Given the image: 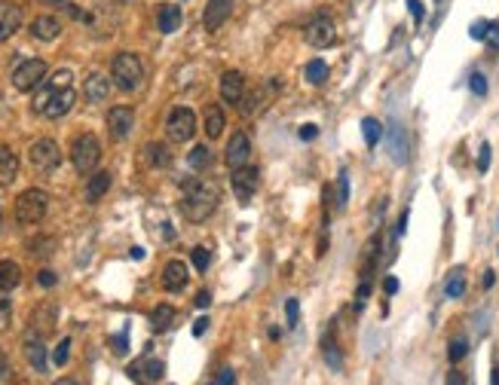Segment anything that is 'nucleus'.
Masks as SVG:
<instances>
[{
  "label": "nucleus",
  "mask_w": 499,
  "mask_h": 385,
  "mask_svg": "<svg viewBox=\"0 0 499 385\" xmlns=\"http://www.w3.org/2000/svg\"><path fill=\"white\" fill-rule=\"evenodd\" d=\"M218 187L215 181H203V177H190L184 181V202H181V211L187 220L194 224H203L211 211L218 208Z\"/></svg>",
  "instance_id": "f257e3e1"
},
{
  "label": "nucleus",
  "mask_w": 499,
  "mask_h": 385,
  "mask_svg": "<svg viewBox=\"0 0 499 385\" xmlns=\"http://www.w3.org/2000/svg\"><path fill=\"white\" fill-rule=\"evenodd\" d=\"M77 101V92L70 89H53V86H44V92H40L37 98H34V110L37 113H44V117L49 119H59V117H65V113L74 107Z\"/></svg>",
  "instance_id": "f03ea898"
},
{
  "label": "nucleus",
  "mask_w": 499,
  "mask_h": 385,
  "mask_svg": "<svg viewBox=\"0 0 499 385\" xmlns=\"http://www.w3.org/2000/svg\"><path fill=\"white\" fill-rule=\"evenodd\" d=\"M111 74H113V83H117L120 89L135 92L141 83H144V64H141V59L135 52H120L117 59H113Z\"/></svg>",
  "instance_id": "7ed1b4c3"
},
{
  "label": "nucleus",
  "mask_w": 499,
  "mask_h": 385,
  "mask_svg": "<svg viewBox=\"0 0 499 385\" xmlns=\"http://www.w3.org/2000/svg\"><path fill=\"white\" fill-rule=\"evenodd\" d=\"M98 159H102V144H98L95 135H77L74 144H70V162H74V168L80 171V175H92L98 166Z\"/></svg>",
  "instance_id": "20e7f679"
},
{
  "label": "nucleus",
  "mask_w": 499,
  "mask_h": 385,
  "mask_svg": "<svg viewBox=\"0 0 499 385\" xmlns=\"http://www.w3.org/2000/svg\"><path fill=\"white\" fill-rule=\"evenodd\" d=\"M49 208V196L44 190H25L16 199V220L19 224H40L46 217Z\"/></svg>",
  "instance_id": "39448f33"
},
{
  "label": "nucleus",
  "mask_w": 499,
  "mask_h": 385,
  "mask_svg": "<svg viewBox=\"0 0 499 385\" xmlns=\"http://www.w3.org/2000/svg\"><path fill=\"white\" fill-rule=\"evenodd\" d=\"M166 132L175 144H187L196 135V113L190 107H172V113L166 119Z\"/></svg>",
  "instance_id": "423d86ee"
},
{
  "label": "nucleus",
  "mask_w": 499,
  "mask_h": 385,
  "mask_svg": "<svg viewBox=\"0 0 499 385\" xmlns=\"http://www.w3.org/2000/svg\"><path fill=\"white\" fill-rule=\"evenodd\" d=\"M28 159H31V166L37 171H55L62 166V147L53 138H40L28 150Z\"/></svg>",
  "instance_id": "0eeeda50"
},
{
  "label": "nucleus",
  "mask_w": 499,
  "mask_h": 385,
  "mask_svg": "<svg viewBox=\"0 0 499 385\" xmlns=\"http://www.w3.org/2000/svg\"><path fill=\"white\" fill-rule=\"evenodd\" d=\"M44 80H46V61L44 59H28V61H22L16 70H12V86H16L19 92L37 89Z\"/></svg>",
  "instance_id": "6e6552de"
},
{
  "label": "nucleus",
  "mask_w": 499,
  "mask_h": 385,
  "mask_svg": "<svg viewBox=\"0 0 499 385\" xmlns=\"http://www.w3.org/2000/svg\"><path fill=\"white\" fill-rule=\"evenodd\" d=\"M233 192H236L239 202H248V199L258 192V184H261V171L252 168V166H242V168H233Z\"/></svg>",
  "instance_id": "1a4fd4ad"
},
{
  "label": "nucleus",
  "mask_w": 499,
  "mask_h": 385,
  "mask_svg": "<svg viewBox=\"0 0 499 385\" xmlns=\"http://www.w3.org/2000/svg\"><path fill=\"white\" fill-rule=\"evenodd\" d=\"M306 40H310V46L316 49H325L331 46L334 40H337V28H334V19L331 16H316L306 25Z\"/></svg>",
  "instance_id": "9d476101"
},
{
  "label": "nucleus",
  "mask_w": 499,
  "mask_h": 385,
  "mask_svg": "<svg viewBox=\"0 0 499 385\" xmlns=\"http://www.w3.org/2000/svg\"><path fill=\"white\" fill-rule=\"evenodd\" d=\"M386 147H389L392 162H398V166H404V162H408L411 144H408V132H404L402 123H389V128H386Z\"/></svg>",
  "instance_id": "9b49d317"
},
{
  "label": "nucleus",
  "mask_w": 499,
  "mask_h": 385,
  "mask_svg": "<svg viewBox=\"0 0 499 385\" xmlns=\"http://www.w3.org/2000/svg\"><path fill=\"white\" fill-rule=\"evenodd\" d=\"M248 153H252V141H248L245 132H236L230 141H227V153H224V162L230 168H242L248 162Z\"/></svg>",
  "instance_id": "f8f14e48"
},
{
  "label": "nucleus",
  "mask_w": 499,
  "mask_h": 385,
  "mask_svg": "<svg viewBox=\"0 0 499 385\" xmlns=\"http://www.w3.org/2000/svg\"><path fill=\"white\" fill-rule=\"evenodd\" d=\"M19 28H22V6L10 3V0H0V43L10 40Z\"/></svg>",
  "instance_id": "ddd939ff"
},
{
  "label": "nucleus",
  "mask_w": 499,
  "mask_h": 385,
  "mask_svg": "<svg viewBox=\"0 0 499 385\" xmlns=\"http://www.w3.org/2000/svg\"><path fill=\"white\" fill-rule=\"evenodd\" d=\"M132 126H135V113L129 110V107H111V113H108V128H111L113 138H117V141L129 138V135H132Z\"/></svg>",
  "instance_id": "4468645a"
},
{
  "label": "nucleus",
  "mask_w": 499,
  "mask_h": 385,
  "mask_svg": "<svg viewBox=\"0 0 499 385\" xmlns=\"http://www.w3.org/2000/svg\"><path fill=\"white\" fill-rule=\"evenodd\" d=\"M230 12H233V0H209V6H205V12H203L205 31H218V28L230 19Z\"/></svg>",
  "instance_id": "2eb2a0df"
},
{
  "label": "nucleus",
  "mask_w": 499,
  "mask_h": 385,
  "mask_svg": "<svg viewBox=\"0 0 499 385\" xmlns=\"http://www.w3.org/2000/svg\"><path fill=\"white\" fill-rule=\"evenodd\" d=\"M25 358L34 367V373H46V346L40 333H28L25 337Z\"/></svg>",
  "instance_id": "dca6fc26"
},
{
  "label": "nucleus",
  "mask_w": 499,
  "mask_h": 385,
  "mask_svg": "<svg viewBox=\"0 0 499 385\" xmlns=\"http://www.w3.org/2000/svg\"><path fill=\"white\" fill-rule=\"evenodd\" d=\"M242 95H245V77H242L239 70H227V74L220 77V98L230 104H239Z\"/></svg>",
  "instance_id": "f3484780"
},
{
  "label": "nucleus",
  "mask_w": 499,
  "mask_h": 385,
  "mask_svg": "<svg viewBox=\"0 0 499 385\" xmlns=\"http://www.w3.org/2000/svg\"><path fill=\"white\" fill-rule=\"evenodd\" d=\"M187 263H181V260H172V263H166V269H162V288L166 290H184L187 288Z\"/></svg>",
  "instance_id": "a211bd4d"
},
{
  "label": "nucleus",
  "mask_w": 499,
  "mask_h": 385,
  "mask_svg": "<svg viewBox=\"0 0 499 385\" xmlns=\"http://www.w3.org/2000/svg\"><path fill=\"white\" fill-rule=\"evenodd\" d=\"M83 95H86V101H89V104L108 101V95H111V80H108L104 74H89V77H86V83H83Z\"/></svg>",
  "instance_id": "6ab92c4d"
},
{
  "label": "nucleus",
  "mask_w": 499,
  "mask_h": 385,
  "mask_svg": "<svg viewBox=\"0 0 499 385\" xmlns=\"http://www.w3.org/2000/svg\"><path fill=\"white\" fill-rule=\"evenodd\" d=\"M31 34H34V40L53 43V40L62 34V21L55 19V16H37V19L31 21Z\"/></svg>",
  "instance_id": "aec40b11"
},
{
  "label": "nucleus",
  "mask_w": 499,
  "mask_h": 385,
  "mask_svg": "<svg viewBox=\"0 0 499 385\" xmlns=\"http://www.w3.org/2000/svg\"><path fill=\"white\" fill-rule=\"evenodd\" d=\"M181 21H184V16H181V6H178V3H162L160 6L156 25H160L162 34H175L178 28H181Z\"/></svg>",
  "instance_id": "412c9836"
},
{
  "label": "nucleus",
  "mask_w": 499,
  "mask_h": 385,
  "mask_svg": "<svg viewBox=\"0 0 499 385\" xmlns=\"http://www.w3.org/2000/svg\"><path fill=\"white\" fill-rule=\"evenodd\" d=\"M19 175V156L10 147L0 144V187H10Z\"/></svg>",
  "instance_id": "4be33fe9"
},
{
  "label": "nucleus",
  "mask_w": 499,
  "mask_h": 385,
  "mask_svg": "<svg viewBox=\"0 0 499 385\" xmlns=\"http://www.w3.org/2000/svg\"><path fill=\"white\" fill-rule=\"evenodd\" d=\"M55 318H59L55 306H49V303L40 306V309H34V315H31V330L40 333V337H46V333L55 327Z\"/></svg>",
  "instance_id": "5701e85b"
},
{
  "label": "nucleus",
  "mask_w": 499,
  "mask_h": 385,
  "mask_svg": "<svg viewBox=\"0 0 499 385\" xmlns=\"http://www.w3.org/2000/svg\"><path fill=\"white\" fill-rule=\"evenodd\" d=\"M108 190H111V171H92L86 184V202L95 205Z\"/></svg>",
  "instance_id": "b1692460"
},
{
  "label": "nucleus",
  "mask_w": 499,
  "mask_h": 385,
  "mask_svg": "<svg viewBox=\"0 0 499 385\" xmlns=\"http://www.w3.org/2000/svg\"><path fill=\"white\" fill-rule=\"evenodd\" d=\"M22 282V266L16 260H0V290H12Z\"/></svg>",
  "instance_id": "393cba45"
},
{
  "label": "nucleus",
  "mask_w": 499,
  "mask_h": 385,
  "mask_svg": "<svg viewBox=\"0 0 499 385\" xmlns=\"http://www.w3.org/2000/svg\"><path fill=\"white\" fill-rule=\"evenodd\" d=\"M175 318H178V312H175V306H169V303H160V306H156V309L151 312L153 330H169V327L175 324Z\"/></svg>",
  "instance_id": "a878e982"
},
{
  "label": "nucleus",
  "mask_w": 499,
  "mask_h": 385,
  "mask_svg": "<svg viewBox=\"0 0 499 385\" xmlns=\"http://www.w3.org/2000/svg\"><path fill=\"white\" fill-rule=\"evenodd\" d=\"M205 135H209L211 141L220 138V132H224V110H220L218 104H211V107H205Z\"/></svg>",
  "instance_id": "bb28decb"
},
{
  "label": "nucleus",
  "mask_w": 499,
  "mask_h": 385,
  "mask_svg": "<svg viewBox=\"0 0 499 385\" xmlns=\"http://www.w3.org/2000/svg\"><path fill=\"white\" fill-rule=\"evenodd\" d=\"M187 162H190V168L194 171H209L211 166H215V153H211L205 144H196L194 150H190Z\"/></svg>",
  "instance_id": "cd10ccee"
},
{
  "label": "nucleus",
  "mask_w": 499,
  "mask_h": 385,
  "mask_svg": "<svg viewBox=\"0 0 499 385\" xmlns=\"http://www.w3.org/2000/svg\"><path fill=\"white\" fill-rule=\"evenodd\" d=\"M462 294H466V269L456 266L453 273L447 275V282H444V297L447 299H460Z\"/></svg>",
  "instance_id": "c85d7f7f"
},
{
  "label": "nucleus",
  "mask_w": 499,
  "mask_h": 385,
  "mask_svg": "<svg viewBox=\"0 0 499 385\" xmlns=\"http://www.w3.org/2000/svg\"><path fill=\"white\" fill-rule=\"evenodd\" d=\"M328 74H331V70H328V64L322 59H312L310 64H306V70H303V80L310 86H322L328 80Z\"/></svg>",
  "instance_id": "c756f323"
},
{
  "label": "nucleus",
  "mask_w": 499,
  "mask_h": 385,
  "mask_svg": "<svg viewBox=\"0 0 499 385\" xmlns=\"http://www.w3.org/2000/svg\"><path fill=\"white\" fill-rule=\"evenodd\" d=\"M322 355H325L328 367H331L334 373H340V370H343V355H340L337 342H331V337H325V339H322Z\"/></svg>",
  "instance_id": "7c9ffc66"
},
{
  "label": "nucleus",
  "mask_w": 499,
  "mask_h": 385,
  "mask_svg": "<svg viewBox=\"0 0 499 385\" xmlns=\"http://www.w3.org/2000/svg\"><path fill=\"white\" fill-rule=\"evenodd\" d=\"M144 159L151 162L153 168H166L169 166V150L162 144H147L144 147Z\"/></svg>",
  "instance_id": "2f4dec72"
},
{
  "label": "nucleus",
  "mask_w": 499,
  "mask_h": 385,
  "mask_svg": "<svg viewBox=\"0 0 499 385\" xmlns=\"http://www.w3.org/2000/svg\"><path fill=\"white\" fill-rule=\"evenodd\" d=\"M361 135H365V144L368 147H377V141H380V135H383V126L377 123L374 117H365V119H361Z\"/></svg>",
  "instance_id": "473e14b6"
},
{
  "label": "nucleus",
  "mask_w": 499,
  "mask_h": 385,
  "mask_svg": "<svg viewBox=\"0 0 499 385\" xmlns=\"http://www.w3.org/2000/svg\"><path fill=\"white\" fill-rule=\"evenodd\" d=\"M141 370H144V382L151 385V382H156L162 373H166V364H162V361H156V358H151V361H144V364H141Z\"/></svg>",
  "instance_id": "72a5a7b5"
},
{
  "label": "nucleus",
  "mask_w": 499,
  "mask_h": 385,
  "mask_svg": "<svg viewBox=\"0 0 499 385\" xmlns=\"http://www.w3.org/2000/svg\"><path fill=\"white\" fill-rule=\"evenodd\" d=\"M261 101H263L261 92H245V95H242V101H239V113H242V117H252V113L261 107Z\"/></svg>",
  "instance_id": "f704fd0d"
},
{
  "label": "nucleus",
  "mask_w": 499,
  "mask_h": 385,
  "mask_svg": "<svg viewBox=\"0 0 499 385\" xmlns=\"http://www.w3.org/2000/svg\"><path fill=\"white\" fill-rule=\"evenodd\" d=\"M466 352H469V339L466 337H456V339H451L447 358H451V364H460L462 358H466Z\"/></svg>",
  "instance_id": "c9c22d12"
},
{
  "label": "nucleus",
  "mask_w": 499,
  "mask_h": 385,
  "mask_svg": "<svg viewBox=\"0 0 499 385\" xmlns=\"http://www.w3.org/2000/svg\"><path fill=\"white\" fill-rule=\"evenodd\" d=\"M285 315H288V330H297V324H301V303H297L294 297L291 299H285Z\"/></svg>",
  "instance_id": "e433bc0d"
},
{
  "label": "nucleus",
  "mask_w": 499,
  "mask_h": 385,
  "mask_svg": "<svg viewBox=\"0 0 499 385\" xmlns=\"http://www.w3.org/2000/svg\"><path fill=\"white\" fill-rule=\"evenodd\" d=\"M490 31H493V21L478 19V21H472V28H469V37H472V40H487Z\"/></svg>",
  "instance_id": "4c0bfd02"
},
{
  "label": "nucleus",
  "mask_w": 499,
  "mask_h": 385,
  "mask_svg": "<svg viewBox=\"0 0 499 385\" xmlns=\"http://www.w3.org/2000/svg\"><path fill=\"white\" fill-rule=\"evenodd\" d=\"M346 205H349V175L346 171H340V177H337V208L346 211Z\"/></svg>",
  "instance_id": "58836bf2"
},
{
  "label": "nucleus",
  "mask_w": 499,
  "mask_h": 385,
  "mask_svg": "<svg viewBox=\"0 0 499 385\" xmlns=\"http://www.w3.org/2000/svg\"><path fill=\"white\" fill-rule=\"evenodd\" d=\"M469 89H472V95L484 98V95H487V77H484L481 70H475V74L469 77Z\"/></svg>",
  "instance_id": "ea45409f"
},
{
  "label": "nucleus",
  "mask_w": 499,
  "mask_h": 385,
  "mask_svg": "<svg viewBox=\"0 0 499 385\" xmlns=\"http://www.w3.org/2000/svg\"><path fill=\"white\" fill-rule=\"evenodd\" d=\"M68 358H70V339L65 337L59 342V346H55V352H53V361H55V367H65L68 364Z\"/></svg>",
  "instance_id": "a19ab883"
},
{
  "label": "nucleus",
  "mask_w": 499,
  "mask_h": 385,
  "mask_svg": "<svg viewBox=\"0 0 499 385\" xmlns=\"http://www.w3.org/2000/svg\"><path fill=\"white\" fill-rule=\"evenodd\" d=\"M10 321H12V303H10V297L0 294V333L10 327Z\"/></svg>",
  "instance_id": "79ce46f5"
},
{
  "label": "nucleus",
  "mask_w": 499,
  "mask_h": 385,
  "mask_svg": "<svg viewBox=\"0 0 499 385\" xmlns=\"http://www.w3.org/2000/svg\"><path fill=\"white\" fill-rule=\"evenodd\" d=\"M194 266H196V273H205L209 269V263H211V254H209V248H194Z\"/></svg>",
  "instance_id": "37998d69"
},
{
  "label": "nucleus",
  "mask_w": 499,
  "mask_h": 385,
  "mask_svg": "<svg viewBox=\"0 0 499 385\" xmlns=\"http://www.w3.org/2000/svg\"><path fill=\"white\" fill-rule=\"evenodd\" d=\"M368 297H370V278H361L359 290H355V312H361V309H365Z\"/></svg>",
  "instance_id": "c03bdc74"
},
{
  "label": "nucleus",
  "mask_w": 499,
  "mask_h": 385,
  "mask_svg": "<svg viewBox=\"0 0 499 385\" xmlns=\"http://www.w3.org/2000/svg\"><path fill=\"white\" fill-rule=\"evenodd\" d=\"M490 159H493V147H490L487 141H484V144H481V153H478V171H481V175H487Z\"/></svg>",
  "instance_id": "a18cd8bd"
},
{
  "label": "nucleus",
  "mask_w": 499,
  "mask_h": 385,
  "mask_svg": "<svg viewBox=\"0 0 499 385\" xmlns=\"http://www.w3.org/2000/svg\"><path fill=\"white\" fill-rule=\"evenodd\" d=\"M46 86H53V89H68L70 86V70H59V74H53L46 80Z\"/></svg>",
  "instance_id": "49530a36"
},
{
  "label": "nucleus",
  "mask_w": 499,
  "mask_h": 385,
  "mask_svg": "<svg viewBox=\"0 0 499 385\" xmlns=\"http://www.w3.org/2000/svg\"><path fill=\"white\" fill-rule=\"evenodd\" d=\"M37 282H40V288H55L59 275H55L53 269H44V273H37Z\"/></svg>",
  "instance_id": "de8ad7c7"
},
{
  "label": "nucleus",
  "mask_w": 499,
  "mask_h": 385,
  "mask_svg": "<svg viewBox=\"0 0 499 385\" xmlns=\"http://www.w3.org/2000/svg\"><path fill=\"white\" fill-rule=\"evenodd\" d=\"M111 348H113L117 355H126V352H129V339H126V333L113 337V339H111Z\"/></svg>",
  "instance_id": "09e8293b"
},
{
  "label": "nucleus",
  "mask_w": 499,
  "mask_h": 385,
  "mask_svg": "<svg viewBox=\"0 0 499 385\" xmlns=\"http://www.w3.org/2000/svg\"><path fill=\"white\" fill-rule=\"evenodd\" d=\"M408 10H411L413 21H423V19H426V6L420 3V0H408Z\"/></svg>",
  "instance_id": "8fccbe9b"
},
{
  "label": "nucleus",
  "mask_w": 499,
  "mask_h": 385,
  "mask_svg": "<svg viewBox=\"0 0 499 385\" xmlns=\"http://www.w3.org/2000/svg\"><path fill=\"white\" fill-rule=\"evenodd\" d=\"M218 385H236V370H233V367H224V370H220Z\"/></svg>",
  "instance_id": "3c124183"
},
{
  "label": "nucleus",
  "mask_w": 499,
  "mask_h": 385,
  "mask_svg": "<svg viewBox=\"0 0 499 385\" xmlns=\"http://www.w3.org/2000/svg\"><path fill=\"white\" fill-rule=\"evenodd\" d=\"M408 220H411V211H402V217H398V226H395V235L402 239L404 233H408Z\"/></svg>",
  "instance_id": "603ef678"
},
{
  "label": "nucleus",
  "mask_w": 499,
  "mask_h": 385,
  "mask_svg": "<svg viewBox=\"0 0 499 385\" xmlns=\"http://www.w3.org/2000/svg\"><path fill=\"white\" fill-rule=\"evenodd\" d=\"M205 330H209V318H205V315H199V318L194 321V337H203Z\"/></svg>",
  "instance_id": "864d4df0"
},
{
  "label": "nucleus",
  "mask_w": 499,
  "mask_h": 385,
  "mask_svg": "<svg viewBox=\"0 0 499 385\" xmlns=\"http://www.w3.org/2000/svg\"><path fill=\"white\" fill-rule=\"evenodd\" d=\"M316 135H319V128L312 126V123H306V126L301 128V138H303V141H312V138H316Z\"/></svg>",
  "instance_id": "5fc2aeb1"
},
{
  "label": "nucleus",
  "mask_w": 499,
  "mask_h": 385,
  "mask_svg": "<svg viewBox=\"0 0 499 385\" xmlns=\"http://www.w3.org/2000/svg\"><path fill=\"white\" fill-rule=\"evenodd\" d=\"M383 288H386V294H398V278H395V275H386Z\"/></svg>",
  "instance_id": "6e6d98bb"
},
{
  "label": "nucleus",
  "mask_w": 499,
  "mask_h": 385,
  "mask_svg": "<svg viewBox=\"0 0 499 385\" xmlns=\"http://www.w3.org/2000/svg\"><path fill=\"white\" fill-rule=\"evenodd\" d=\"M487 43H490V49H493V52H499V25H493V31H490Z\"/></svg>",
  "instance_id": "4d7b16f0"
},
{
  "label": "nucleus",
  "mask_w": 499,
  "mask_h": 385,
  "mask_svg": "<svg viewBox=\"0 0 499 385\" xmlns=\"http://www.w3.org/2000/svg\"><path fill=\"white\" fill-rule=\"evenodd\" d=\"M209 303H211V294H209V290H199V294H196V306H199V309H205Z\"/></svg>",
  "instance_id": "13d9d810"
},
{
  "label": "nucleus",
  "mask_w": 499,
  "mask_h": 385,
  "mask_svg": "<svg viewBox=\"0 0 499 385\" xmlns=\"http://www.w3.org/2000/svg\"><path fill=\"white\" fill-rule=\"evenodd\" d=\"M447 385H466V379H462L460 370H451V376H447Z\"/></svg>",
  "instance_id": "bf43d9fd"
},
{
  "label": "nucleus",
  "mask_w": 499,
  "mask_h": 385,
  "mask_svg": "<svg viewBox=\"0 0 499 385\" xmlns=\"http://www.w3.org/2000/svg\"><path fill=\"white\" fill-rule=\"evenodd\" d=\"M490 385H499V358H493V367H490Z\"/></svg>",
  "instance_id": "052dcab7"
},
{
  "label": "nucleus",
  "mask_w": 499,
  "mask_h": 385,
  "mask_svg": "<svg viewBox=\"0 0 499 385\" xmlns=\"http://www.w3.org/2000/svg\"><path fill=\"white\" fill-rule=\"evenodd\" d=\"M493 284H496V273L487 269V273H484V288H493Z\"/></svg>",
  "instance_id": "680f3d73"
},
{
  "label": "nucleus",
  "mask_w": 499,
  "mask_h": 385,
  "mask_svg": "<svg viewBox=\"0 0 499 385\" xmlns=\"http://www.w3.org/2000/svg\"><path fill=\"white\" fill-rule=\"evenodd\" d=\"M6 373H10V361H6V355L0 352V379H3Z\"/></svg>",
  "instance_id": "e2e57ef3"
},
{
  "label": "nucleus",
  "mask_w": 499,
  "mask_h": 385,
  "mask_svg": "<svg viewBox=\"0 0 499 385\" xmlns=\"http://www.w3.org/2000/svg\"><path fill=\"white\" fill-rule=\"evenodd\" d=\"M53 385H80V382H77V379H70V376H65V379H55Z\"/></svg>",
  "instance_id": "0e129e2a"
},
{
  "label": "nucleus",
  "mask_w": 499,
  "mask_h": 385,
  "mask_svg": "<svg viewBox=\"0 0 499 385\" xmlns=\"http://www.w3.org/2000/svg\"><path fill=\"white\" fill-rule=\"evenodd\" d=\"M40 3H49V6H59V3H65V0H40Z\"/></svg>",
  "instance_id": "69168bd1"
},
{
  "label": "nucleus",
  "mask_w": 499,
  "mask_h": 385,
  "mask_svg": "<svg viewBox=\"0 0 499 385\" xmlns=\"http://www.w3.org/2000/svg\"><path fill=\"white\" fill-rule=\"evenodd\" d=\"M0 217H3V205H0Z\"/></svg>",
  "instance_id": "338daca9"
},
{
  "label": "nucleus",
  "mask_w": 499,
  "mask_h": 385,
  "mask_svg": "<svg viewBox=\"0 0 499 385\" xmlns=\"http://www.w3.org/2000/svg\"><path fill=\"white\" fill-rule=\"evenodd\" d=\"M211 385H218V382H211Z\"/></svg>",
  "instance_id": "774afa93"
}]
</instances>
